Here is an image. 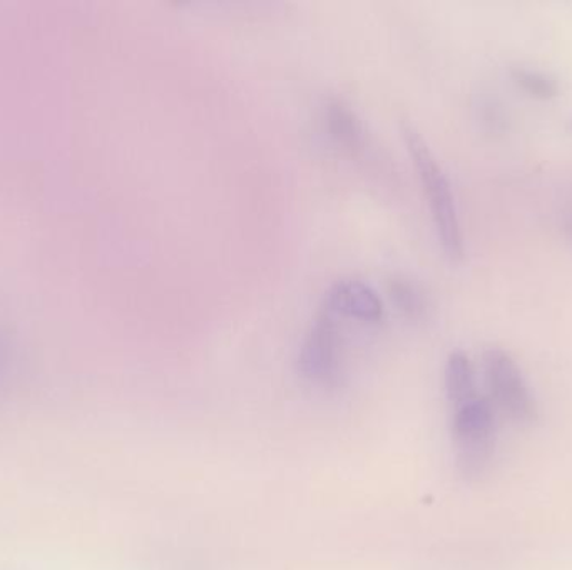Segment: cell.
<instances>
[{"mask_svg": "<svg viewBox=\"0 0 572 570\" xmlns=\"http://www.w3.org/2000/svg\"><path fill=\"white\" fill-rule=\"evenodd\" d=\"M400 132L417 176L422 182L442 251L452 263H461L465 257V243L451 181L431 151V146L427 144L423 136L412 124L403 122Z\"/></svg>", "mask_w": 572, "mask_h": 570, "instance_id": "obj_1", "label": "cell"}, {"mask_svg": "<svg viewBox=\"0 0 572 570\" xmlns=\"http://www.w3.org/2000/svg\"><path fill=\"white\" fill-rule=\"evenodd\" d=\"M297 370L305 382L319 389H337L342 382V331L337 317L323 308L303 337Z\"/></svg>", "mask_w": 572, "mask_h": 570, "instance_id": "obj_4", "label": "cell"}, {"mask_svg": "<svg viewBox=\"0 0 572 570\" xmlns=\"http://www.w3.org/2000/svg\"><path fill=\"white\" fill-rule=\"evenodd\" d=\"M485 386L492 406L518 426L538 422L539 407L534 393L519 368L518 361L502 350L491 347L482 354Z\"/></svg>", "mask_w": 572, "mask_h": 570, "instance_id": "obj_3", "label": "cell"}, {"mask_svg": "<svg viewBox=\"0 0 572 570\" xmlns=\"http://www.w3.org/2000/svg\"><path fill=\"white\" fill-rule=\"evenodd\" d=\"M511 76L515 84L532 98L548 101L559 94V82L545 72L518 66L511 69Z\"/></svg>", "mask_w": 572, "mask_h": 570, "instance_id": "obj_9", "label": "cell"}, {"mask_svg": "<svg viewBox=\"0 0 572 570\" xmlns=\"http://www.w3.org/2000/svg\"><path fill=\"white\" fill-rule=\"evenodd\" d=\"M451 433L455 463L465 480H479L491 469L498 443V410L478 396L452 409Z\"/></svg>", "mask_w": 572, "mask_h": 570, "instance_id": "obj_2", "label": "cell"}, {"mask_svg": "<svg viewBox=\"0 0 572 570\" xmlns=\"http://www.w3.org/2000/svg\"><path fill=\"white\" fill-rule=\"evenodd\" d=\"M389 297L407 320L420 321L429 313V300H427L425 293L409 278H392L389 281Z\"/></svg>", "mask_w": 572, "mask_h": 570, "instance_id": "obj_8", "label": "cell"}, {"mask_svg": "<svg viewBox=\"0 0 572 570\" xmlns=\"http://www.w3.org/2000/svg\"><path fill=\"white\" fill-rule=\"evenodd\" d=\"M478 112L479 121H481L485 131L491 132V134H501L504 131L508 119H505L504 109L495 99L482 96Z\"/></svg>", "mask_w": 572, "mask_h": 570, "instance_id": "obj_10", "label": "cell"}, {"mask_svg": "<svg viewBox=\"0 0 572 570\" xmlns=\"http://www.w3.org/2000/svg\"><path fill=\"white\" fill-rule=\"evenodd\" d=\"M322 121L330 141L342 151L359 154L365 149V126L345 99L329 96L322 106Z\"/></svg>", "mask_w": 572, "mask_h": 570, "instance_id": "obj_6", "label": "cell"}, {"mask_svg": "<svg viewBox=\"0 0 572 570\" xmlns=\"http://www.w3.org/2000/svg\"><path fill=\"white\" fill-rule=\"evenodd\" d=\"M444 387L452 409L479 396L475 370L465 351L454 350L449 354L444 368Z\"/></svg>", "mask_w": 572, "mask_h": 570, "instance_id": "obj_7", "label": "cell"}, {"mask_svg": "<svg viewBox=\"0 0 572 570\" xmlns=\"http://www.w3.org/2000/svg\"><path fill=\"white\" fill-rule=\"evenodd\" d=\"M322 308L333 317L365 324H377L385 318V304L375 288L357 278H343L330 284Z\"/></svg>", "mask_w": 572, "mask_h": 570, "instance_id": "obj_5", "label": "cell"}]
</instances>
